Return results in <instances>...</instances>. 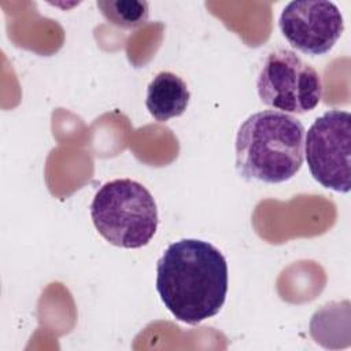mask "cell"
<instances>
[{
    "instance_id": "7",
    "label": "cell",
    "mask_w": 351,
    "mask_h": 351,
    "mask_svg": "<svg viewBox=\"0 0 351 351\" xmlns=\"http://www.w3.org/2000/svg\"><path fill=\"white\" fill-rule=\"evenodd\" d=\"M189 100L188 85L171 71L158 73L147 86L145 107L158 122L182 115L189 106Z\"/></svg>"
},
{
    "instance_id": "6",
    "label": "cell",
    "mask_w": 351,
    "mask_h": 351,
    "mask_svg": "<svg viewBox=\"0 0 351 351\" xmlns=\"http://www.w3.org/2000/svg\"><path fill=\"white\" fill-rule=\"evenodd\" d=\"M278 26L291 47L318 56L335 47L344 30V21L333 1L296 0L284 7Z\"/></svg>"
},
{
    "instance_id": "5",
    "label": "cell",
    "mask_w": 351,
    "mask_h": 351,
    "mask_svg": "<svg viewBox=\"0 0 351 351\" xmlns=\"http://www.w3.org/2000/svg\"><path fill=\"white\" fill-rule=\"evenodd\" d=\"M351 115L343 110H329L318 117L307 130L304 156L313 178L324 188L347 193L351 188Z\"/></svg>"
},
{
    "instance_id": "1",
    "label": "cell",
    "mask_w": 351,
    "mask_h": 351,
    "mask_svg": "<svg viewBox=\"0 0 351 351\" xmlns=\"http://www.w3.org/2000/svg\"><path fill=\"white\" fill-rule=\"evenodd\" d=\"M156 291L181 322L197 325L217 315L228 293V263L211 243L182 239L171 243L156 263Z\"/></svg>"
},
{
    "instance_id": "2",
    "label": "cell",
    "mask_w": 351,
    "mask_h": 351,
    "mask_svg": "<svg viewBox=\"0 0 351 351\" xmlns=\"http://www.w3.org/2000/svg\"><path fill=\"white\" fill-rule=\"evenodd\" d=\"M304 126L295 117L263 110L250 115L236 134V169L247 181L280 184L300 170Z\"/></svg>"
},
{
    "instance_id": "3",
    "label": "cell",
    "mask_w": 351,
    "mask_h": 351,
    "mask_svg": "<svg viewBox=\"0 0 351 351\" xmlns=\"http://www.w3.org/2000/svg\"><path fill=\"white\" fill-rule=\"evenodd\" d=\"M99 234L110 244L136 250L147 245L158 229V207L151 192L130 178L106 182L90 204Z\"/></svg>"
},
{
    "instance_id": "4",
    "label": "cell",
    "mask_w": 351,
    "mask_h": 351,
    "mask_svg": "<svg viewBox=\"0 0 351 351\" xmlns=\"http://www.w3.org/2000/svg\"><path fill=\"white\" fill-rule=\"evenodd\" d=\"M261 101L281 112L304 114L314 110L322 97L318 71L291 49L270 52L258 74Z\"/></svg>"
},
{
    "instance_id": "8",
    "label": "cell",
    "mask_w": 351,
    "mask_h": 351,
    "mask_svg": "<svg viewBox=\"0 0 351 351\" xmlns=\"http://www.w3.org/2000/svg\"><path fill=\"white\" fill-rule=\"evenodd\" d=\"M99 11L112 25L122 29H136L143 26L149 16L147 1L140 0H99Z\"/></svg>"
}]
</instances>
